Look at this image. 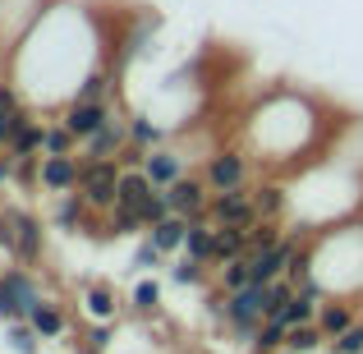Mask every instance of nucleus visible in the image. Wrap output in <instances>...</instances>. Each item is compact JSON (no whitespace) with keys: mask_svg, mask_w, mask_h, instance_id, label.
Returning <instances> with one entry per match:
<instances>
[{"mask_svg":"<svg viewBox=\"0 0 363 354\" xmlns=\"http://www.w3.org/2000/svg\"><path fill=\"white\" fill-rule=\"evenodd\" d=\"M120 157H83V179H79V194L88 198L92 212H111L120 203Z\"/></svg>","mask_w":363,"mask_h":354,"instance_id":"nucleus-1","label":"nucleus"},{"mask_svg":"<svg viewBox=\"0 0 363 354\" xmlns=\"http://www.w3.org/2000/svg\"><path fill=\"white\" fill-rule=\"evenodd\" d=\"M207 216H212L216 226H253V221H257L253 189L240 184V189H221V194H212V203H207Z\"/></svg>","mask_w":363,"mask_h":354,"instance_id":"nucleus-2","label":"nucleus"},{"mask_svg":"<svg viewBox=\"0 0 363 354\" xmlns=\"http://www.w3.org/2000/svg\"><path fill=\"white\" fill-rule=\"evenodd\" d=\"M116 111H120V106H116L111 97H106V101H83V97H69V106L60 111V120L74 129V138H79V143H88L92 133L101 129V124L116 116Z\"/></svg>","mask_w":363,"mask_h":354,"instance_id":"nucleus-3","label":"nucleus"},{"mask_svg":"<svg viewBox=\"0 0 363 354\" xmlns=\"http://www.w3.org/2000/svg\"><path fill=\"white\" fill-rule=\"evenodd\" d=\"M203 175H207V184H212V194H221V189H240V184H248V157L240 148H221V152L207 157Z\"/></svg>","mask_w":363,"mask_h":354,"instance_id":"nucleus-4","label":"nucleus"},{"mask_svg":"<svg viewBox=\"0 0 363 354\" xmlns=\"http://www.w3.org/2000/svg\"><path fill=\"white\" fill-rule=\"evenodd\" d=\"M294 235H281L276 244L267 248H253L248 253V272H253V281H281L285 272H290V258H294Z\"/></svg>","mask_w":363,"mask_h":354,"instance_id":"nucleus-5","label":"nucleus"},{"mask_svg":"<svg viewBox=\"0 0 363 354\" xmlns=\"http://www.w3.org/2000/svg\"><path fill=\"white\" fill-rule=\"evenodd\" d=\"M166 198H170V212L203 216L207 203H212V184H207V175H179L175 184H166Z\"/></svg>","mask_w":363,"mask_h":354,"instance_id":"nucleus-6","label":"nucleus"},{"mask_svg":"<svg viewBox=\"0 0 363 354\" xmlns=\"http://www.w3.org/2000/svg\"><path fill=\"white\" fill-rule=\"evenodd\" d=\"M83 179V161L74 157V152H65V157H42V189L46 194H69V189H79Z\"/></svg>","mask_w":363,"mask_h":354,"instance_id":"nucleus-7","label":"nucleus"},{"mask_svg":"<svg viewBox=\"0 0 363 354\" xmlns=\"http://www.w3.org/2000/svg\"><path fill=\"white\" fill-rule=\"evenodd\" d=\"M9 216H14V226H18V258H14V262H23V267L42 262V253H46L42 221H37L33 212H23V207H9Z\"/></svg>","mask_w":363,"mask_h":354,"instance_id":"nucleus-8","label":"nucleus"},{"mask_svg":"<svg viewBox=\"0 0 363 354\" xmlns=\"http://www.w3.org/2000/svg\"><path fill=\"white\" fill-rule=\"evenodd\" d=\"M124 148H129V120L116 111V116H111L88 143H83V157H120Z\"/></svg>","mask_w":363,"mask_h":354,"instance_id":"nucleus-9","label":"nucleus"},{"mask_svg":"<svg viewBox=\"0 0 363 354\" xmlns=\"http://www.w3.org/2000/svg\"><path fill=\"white\" fill-rule=\"evenodd\" d=\"M143 170H147V179H152L157 189H166V184H175V179L184 175V157H179L175 148H166V143H161V148H152V152H147Z\"/></svg>","mask_w":363,"mask_h":354,"instance_id":"nucleus-10","label":"nucleus"},{"mask_svg":"<svg viewBox=\"0 0 363 354\" xmlns=\"http://www.w3.org/2000/svg\"><path fill=\"white\" fill-rule=\"evenodd\" d=\"M235 258H248V226H216L212 235V267H225Z\"/></svg>","mask_w":363,"mask_h":354,"instance_id":"nucleus-11","label":"nucleus"},{"mask_svg":"<svg viewBox=\"0 0 363 354\" xmlns=\"http://www.w3.org/2000/svg\"><path fill=\"white\" fill-rule=\"evenodd\" d=\"M92 216V207H88V198L83 194H60L55 198V212H51V221H55V231H65V235H79L83 231V221Z\"/></svg>","mask_w":363,"mask_h":354,"instance_id":"nucleus-12","label":"nucleus"},{"mask_svg":"<svg viewBox=\"0 0 363 354\" xmlns=\"http://www.w3.org/2000/svg\"><path fill=\"white\" fill-rule=\"evenodd\" d=\"M184 235H189V216H179V212H170L157 226H147V239L157 248H166V253H184Z\"/></svg>","mask_w":363,"mask_h":354,"instance_id":"nucleus-13","label":"nucleus"},{"mask_svg":"<svg viewBox=\"0 0 363 354\" xmlns=\"http://www.w3.org/2000/svg\"><path fill=\"white\" fill-rule=\"evenodd\" d=\"M28 322L37 327V336H42V341H55V336H65V327H69V322H65V313L55 309V304L46 299V294L33 304V309H28Z\"/></svg>","mask_w":363,"mask_h":354,"instance_id":"nucleus-14","label":"nucleus"},{"mask_svg":"<svg viewBox=\"0 0 363 354\" xmlns=\"http://www.w3.org/2000/svg\"><path fill=\"white\" fill-rule=\"evenodd\" d=\"M5 290L14 294V304H18V309H23V318H28V309H33V304L42 299V290H37L33 272H28L23 262H18V267H5Z\"/></svg>","mask_w":363,"mask_h":354,"instance_id":"nucleus-15","label":"nucleus"},{"mask_svg":"<svg viewBox=\"0 0 363 354\" xmlns=\"http://www.w3.org/2000/svg\"><path fill=\"white\" fill-rule=\"evenodd\" d=\"M83 309L92 313V318L97 322H116L120 318V304H116V290H111V285H83Z\"/></svg>","mask_w":363,"mask_h":354,"instance_id":"nucleus-16","label":"nucleus"},{"mask_svg":"<svg viewBox=\"0 0 363 354\" xmlns=\"http://www.w3.org/2000/svg\"><path fill=\"white\" fill-rule=\"evenodd\" d=\"M354 322H359L354 304H322V309H318V327L327 331L331 341H336V336H345V331L354 327Z\"/></svg>","mask_w":363,"mask_h":354,"instance_id":"nucleus-17","label":"nucleus"},{"mask_svg":"<svg viewBox=\"0 0 363 354\" xmlns=\"http://www.w3.org/2000/svg\"><path fill=\"white\" fill-rule=\"evenodd\" d=\"M42 138H46V124L42 120H23L14 129V138H9L5 152H14V157H42Z\"/></svg>","mask_w":363,"mask_h":354,"instance_id":"nucleus-18","label":"nucleus"},{"mask_svg":"<svg viewBox=\"0 0 363 354\" xmlns=\"http://www.w3.org/2000/svg\"><path fill=\"white\" fill-rule=\"evenodd\" d=\"M152 194H157V184L147 179V170H124L120 175V203L124 207H143Z\"/></svg>","mask_w":363,"mask_h":354,"instance_id":"nucleus-19","label":"nucleus"},{"mask_svg":"<svg viewBox=\"0 0 363 354\" xmlns=\"http://www.w3.org/2000/svg\"><path fill=\"white\" fill-rule=\"evenodd\" d=\"M327 331L318 327V322H299V327H290V336H285V345L299 350V354H322V345H327Z\"/></svg>","mask_w":363,"mask_h":354,"instance_id":"nucleus-20","label":"nucleus"},{"mask_svg":"<svg viewBox=\"0 0 363 354\" xmlns=\"http://www.w3.org/2000/svg\"><path fill=\"white\" fill-rule=\"evenodd\" d=\"M253 203H257V216H262V221H281V212H285V189L276 184V179H267V184L253 189Z\"/></svg>","mask_w":363,"mask_h":354,"instance_id":"nucleus-21","label":"nucleus"},{"mask_svg":"<svg viewBox=\"0 0 363 354\" xmlns=\"http://www.w3.org/2000/svg\"><path fill=\"white\" fill-rule=\"evenodd\" d=\"M5 341H9V350H14V354H37V350H42V345H37L42 336H37V327L28 318L5 322Z\"/></svg>","mask_w":363,"mask_h":354,"instance_id":"nucleus-22","label":"nucleus"},{"mask_svg":"<svg viewBox=\"0 0 363 354\" xmlns=\"http://www.w3.org/2000/svg\"><path fill=\"white\" fill-rule=\"evenodd\" d=\"M79 148V138H74V129L65 120L46 124V138H42V157H65V152Z\"/></svg>","mask_w":363,"mask_h":354,"instance_id":"nucleus-23","label":"nucleus"},{"mask_svg":"<svg viewBox=\"0 0 363 354\" xmlns=\"http://www.w3.org/2000/svg\"><path fill=\"white\" fill-rule=\"evenodd\" d=\"M166 276H170L175 285H203V281H207V262H203V258L179 253V262H170V267H166Z\"/></svg>","mask_w":363,"mask_h":354,"instance_id":"nucleus-24","label":"nucleus"},{"mask_svg":"<svg viewBox=\"0 0 363 354\" xmlns=\"http://www.w3.org/2000/svg\"><path fill=\"white\" fill-rule=\"evenodd\" d=\"M285 336H290V327H285L281 318H267L262 327H257L253 350H257V354H276V350H285Z\"/></svg>","mask_w":363,"mask_h":354,"instance_id":"nucleus-25","label":"nucleus"},{"mask_svg":"<svg viewBox=\"0 0 363 354\" xmlns=\"http://www.w3.org/2000/svg\"><path fill=\"white\" fill-rule=\"evenodd\" d=\"M129 143H138V148H161L166 143V129L161 124H152L147 116H129Z\"/></svg>","mask_w":363,"mask_h":354,"instance_id":"nucleus-26","label":"nucleus"},{"mask_svg":"<svg viewBox=\"0 0 363 354\" xmlns=\"http://www.w3.org/2000/svg\"><path fill=\"white\" fill-rule=\"evenodd\" d=\"M129 304H133V313H157L161 309V281L157 276H143V281L133 285Z\"/></svg>","mask_w":363,"mask_h":354,"instance_id":"nucleus-27","label":"nucleus"},{"mask_svg":"<svg viewBox=\"0 0 363 354\" xmlns=\"http://www.w3.org/2000/svg\"><path fill=\"white\" fill-rule=\"evenodd\" d=\"M253 281V272H248V258H235V262H225V267H216V285H221L225 294H235V290H244V285Z\"/></svg>","mask_w":363,"mask_h":354,"instance_id":"nucleus-28","label":"nucleus"},{"mask_svg":"<svg viewBox=\"0 0 363 354\" xmlns=\"http://www.w3.org/2000/svg\"><path fill=\"white\" fill-rule=\"evenodd\" d=\"M157 267H166V248H157L147 235H143V244L133 248V272L147 276V272H157Z\"/></svg>","mask_w":363,"mask_h":354,"instance_id":"nucleus-29","label":"nucleus"},{"mask_svg":"<svg viewBox=\"0 0 363 354\" xmlns=\"http://www.w3.org/2000/svg\"><path fill=\"white\" fill-rule=\"evenodd\" d=\"M0 253L18 258V226H14V216H9V207H0Z\"/></svg>","mask_w":363,"mask_h":354,"instance_id":"nucleus-30","label":"nucleus"},{"mask_svg":"<svg viewBox=\"0 0 363 354\" xmlns=\"http://www.w3.org/2000/svg\"><path fill=\"white\" fill-rule=\"evenodd\" d=\"M138 212H143V221H147V226H157L161 216H170V198H166V189H157V194H152L147 203L138 207Z\"/></svg>","mask_w":363,"mask_h":354,"instance_id":"nucleus-31","label":"nucleus"},{"mask_svg":"<svg viewBox=\"0 0 363 354\" xmlns=\"http://www.w3.org/2000/svg\"><path fill=\"white\" fill-rule=\"evenodd\" d=\"M331 350H340V354H363V322H354L345 336L331 341Z\"/></svg>","mask_w":363,"mask_h":354,"instance_id":"nucleus-32","label":"nucleus"},{"mask_svg":"<svg viewBox=\"0 0 363 354\" xmlns=\"http://www.w3.org/2000/svg\"><path fill=\"white\" fill-rule=\"evenodd\" d=\"M111 336H116V322H97V327L88 331V350H101V354H106Z\"/></svg>","mask_w":363,"mask_h":354,"instance_id":"nucleus-33","label":"nucleus"},{"mask_svg":"<svg viewBox=\"0 0 363 354\" xmlns=\"http://www.w3.org/2000/svg\"><path fill=\"white\" fill-rule=\"evenodd\" d=\"M0 106H5V111H28V106H23V97H18V88H14V83H0Z\"/></svg>","mask_w":363,"mask_h":354,"instance_id":"nucleus-34","label":"nucleus"},{"mask_svg":"<svg viewBox=\"0 0 363 354\" xmlns=\"http://www.w3.org/2000/svg\"><path fill=\"white\" fill-rule=\"evenodd\" d=\"M276 354H299V350H290V345H285V350H276Z\"/></svg>","mask_w":363,"mask_h":354,"instance_id":"nucleus-35","label":"nucleus"},{"mask_svg":"<svg viewBox=\"0 0 363 354\" xmlns=\"http://www.w3.org/2000/svg\"><path fill=\"white\" fill-rule=\"evenodd\" d=\"M79 354H101V350H88V345H83V350H79Z\"/></svg>","mask_w":363,"mask_h":354,"instance_id":"nucleus-36","label":"nucleus"},{"mask_svg":"<svg viewBox=\"0 0 363 354\" xmlns=\"http://www.w3.org/2000/svg\"><path fill=\"white\" fill-rule=\"evenodd\" d=\"M327 354H340V350H327Z\"/></svg>","mask_w":363,"mask_h":354,"instance_id":"nucleus-37","label":"nucleus"}]
</instances>
